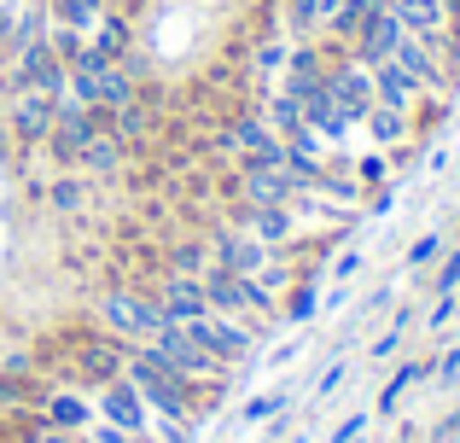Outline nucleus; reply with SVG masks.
<instances>
[{
    "instance_id": "nucleus-1",
    "label": "nucleus",
    "mask_w": 460,
    "mask_h": 443,
    "mask_svg": "<svg viewBox=\"0 0 460 443\" xmlns=\"http://www.w3.org/2000/svg\"><path fill=\"white\" fill-rule=\"evenodd\" d=\"M123 374L140 385V397H146L152 414H164V421H199V385H192L187 374H175L164 356H152L146 344H128Z\"/></svg>"
},
{
    "instance_id": "nucleus-2",
    "label": "nucleus",
    "mask_w": 460,
    "mask_h": 443,
    "mask_svg": "<svg viewBox=\"0 0 460 443\" xmlns=\"http://www.w3.org/2000/svg\"><path fill=\"white\" fill-rule=\"evenodd\" d=\"M100 327H105V332H117L123 344H146L152 332L164 327V309H157L152 286H128V280H117L111 292L100 297Z\"/></svg>"
},
{
    "instance_id": "nucleus-3",
    "label": "nucleus",
    "mask_w": 460,
    "mask_h": 443,
    "mask_svg": "<svg viewBox=\"0 0 460 443\" xmlns=\"http://www.w3.org/2000/svg\"><path fill=\"white\" fill-rule=\"evenodd\" d=\"M199 286H204V304H210V315H234V321H251L257 327L262 315H274V297L262 292V280L257 274H227V269H204L199 274Z\"/></svg>"
},
{
    "instance_id": "nucleus-4",
    "label": "nucleus",
    "mask_w": 460,
    "mask_h": 443,
    "mask_svg": "<svg viewBox=\"0 0 460 443\" xmlns=\"http://www.w3.org/2000/svg\"><path fill=\"white\" fill-rule=\"evenodd\" d=\"M100 135H105V111H88V105H76L65 93V100L53 105V135H47V158H53V170H76L82 152H88Z\"/></svg>"
},
{
    "instance_id": "nucleus-5",
    "label": "nucleus",
    "mask_w": 460,
    "mask_h": 443,
    "mask_svg": "<svg viewBox=\"0 0 460 443\" xmlns=\"http://www.w3.org/2000/svg\"><path fill=\"white\" fill-rule=\"evenodd\" d=\"M146 350L152 356H164L175 374H187L192 385H227V368L216 362V356H204L199 344H192V332L187 327H175V321H164V327L146 339Z\"/></svg>"
},
{
    "instance_id": "nucleus-6",
    "label": "nucleus",
    "mask_w": 460,
    "mask_h": 443,
    "mask_svg": "<svg viewBox=\"0 0 460 443\" xmlns=\"http://www.w3.org/2000/svg\"><path fill=\"white\" fill-rule=\"evenodd\" d=\"M192 344H199L204 356H216V362L234 374L239 362H251V344H257V327L251 321H234V315H204V321H192Z\"/></svg>"
},
{
    "instance_id": "nucleus-7",
    "label": "nucleus",
    "mask_w": 460,
    "mask_h": 443,
    "mask_svg": "<svg viewBox=\"0 0 460 443\" xmlns=\"http://www.w3.org/2000/svg\"><path fill=\"white\" fill-rule=\"evenodd\" d=\"M35 414H41L47 426H58V432H88V426L100 421V409H93V391L70 385V379H47L41 397H35Z\"/></svg>"
},
{
    "instance_id": "nucleus-8",
    "label": "nucleus",
    "mask_w": 460,
    "mask_h": 443,
    "mask_svg": "<svg viewBox=\"0 0 460 443\" xmlns=\"http://www.w3.org/2000/svg\"><path fill=\"white\" fill-rule=\"evenodd\" d=\"M93 409H100L105 426H123V432H135V438L152 432V409H146V397H140V385L128 374H117L111 385L93 391Z\"/></svg>"
},
{
    "instance_id": "nucleus-9",
    "label": "nucleus",
    "mask_w": 460,
    "mask_h": 443,
    "mask_svg": "<svg viewBox=\"0 0 460 443\" xmlns=\"http://www.w3.org/2000/svg\"><path fill=\"white\" fill-rule=\"evenodd\" d=\"M326 93H332V105L361 128V117H367V105H373V76H367V65H356L349 53H338L332 65H326Z\"/></svg>"
},
{
    "instance_id": "nucleus-10",
    "label": "nucleus",
    "mask_w": 460,
    "mask_h": 443,
    "mask_svg": "<svg viewBox=\"0 0 460 443\" xmlns=\"http://www.w3.org/2000/svg\"><path fill=\"white\" fill-rule=\"evenodd\" d=\"M152 297H157V309H164V321H175V327H192V321L210 315L204 286L192 280V274H157V280H152Z\"/></svg>"
},
{
    "instance_id": "nucleus-11",
    "label": "nucleus",
    "mask_w": 460,
    "mask_h": 443,
    "mask_svg": "<svg viewBox=\"0 0 460 443\" xmlns=\"http://www.w3.org/2000/svg\"><path fill=\"white\" fill-rule=\"evenodd\" d=\"M396 41H402V23H396V12L385 6V12H373V18L349 35V58L373 70V65H385V58L396 53Z\"/></svg>"
},
{
    "instance_id": "nucleus-12",
    "label": "nucleus",
    "mask_w": 460,
    "mask_h": 443,
    "mask_svg": "<svg viewBox=\"0 0 460 443\" xmlns=\"http://www.w3.org/2000/svg\"><path fill=\"white\" fill-rule=\"evenodd\" d=\"M227 187L239 193V205H292L297 199V182L286 170H234Z\"/></svg>"
},
{
    "instance_id": "nucleus-13",
    "label": "nucleus",
    "mask_w": 460,
    "mask_h": 443,
    "mask_svg": "<svg viewBox=\"0 0 460 443\" xmlns=\"http://www.w3.org/2000/svg\"><path fill=\"white\" fill-rule=\"evenodd\" d=\"M41 210H53L58 222H82L93 210V182L82 170H58L53 182H47V205Z\"/></svg>"
},
{
    "instance_id": "nucleus-14",
    "label": "nucleus",
    "mask_w": 460,
    "mask_h": 443,
    "mask_svg": "<svg viewBox=\"0 0 460 443\" xmlns=\"http://www.w3.org/2000/svg\"><path fill=\"white\" fill-rule=\"evenodd\" d=\"M367 76H373V105H391V111H408V117L426 105V88H420L408 70H396L391 58H385V65H373Z\"/></svg>"
},
{
    "instance_id": "nucleus-15",
    "label": "nucleus",
    "mask_w": 460,
    "mask_h": 443,
    "mask_svg": "<svg viewBox=\"0 0 460 443\" xmlns=\"http://www.w3.org/2000/svg\"><path fill=\"white\" fill-rule=\"evenodd\" d=\"M210 269V239L204 234H181V239H164L157 245V274H199Z\"/></svg>"
},
{
    "instance_id": "nucleus-16",
    "label": "nucleus",
    "mask_w": 460,
    "mask_h": 443,
    "mask_svg": "<svg viewBox=\"0 0 460 443\" xmlns=\"http://www.w3.org/2000/svg\"><path fill=\"white\" fill-rule=\"evenodd\" d=\"M76 170L88 175V182H123V170H128V146L111 135V128H105V135L93 140L88 152H82V164H76Z\"/></svg>"
},
{
    "instance_id": "nucleus-17",
    "label": "nucleus",
    "mask_w": 460,
    "mask_h": 443,
    "mask_svg": "<svg viewBox=\"0 0 460 443\" xmlns=\"http://www.w3.org/2000/svg\"><path fill=\"white\" fill-rule=\"evenodd\" d=\"M361 128H367V140L379 152H402L408 135H414V117H408V111H391V105H367Z\"/></svg>"
},
{
    "instance_id": "nucleus-18",
    "label": "nucleus",
    "mask_w": 460,
    "mask_h": 443,
    "mask_svg": "<svg viewBox=\"0 0 460 443\" xmlns=\"http://www.w3.org/2000/svg\"><path fill=\"white\" fill-rule=\"evenodd\" d=\"M88 41H93V53H100V58H135V47H140L135 41V23H128L117 6H105V18L93 23Z\"/></svg>"
},
{
    "instance_id": "nucleus-19",
    "label": "nucleus",
    "mask_w": 460,
    "mask_h": 443,
    "mask_svg": "<svg viewBox=\"0 0 460 443\" xmlns=\"http://www.w3.org/2000/svg\"><path fill=\"white\" fill-rule=\"evenodd\" d=\"M105 6H111V0H47V18H53L58 30H82V35H93V23L105 18Z\"/></svg>"
},
{
    "instance_id": "nucleus-20",
    "label": "nucleus",
    "mask_w": 460,
    "mask_h": 443,
    "mask_svg": "<svg viewBox=\"0 0 460 443\" xmlns=\"http://www.w3.org/2000/svg\"><path fill=\"white\" fill-rule=\"evenodd\" d=\"M349 175H356V187L361 193H373V187H385V175H391V158H385V152H367V158H349Z\"/></svg>"
},
{
    "instance_id": "nucleus-21",
    "label": "nucleus",
    "mask_w": 460,
    "mask_h": 443,
    "mask_svg": "<svg viewBox=\"0 0 460 443\" xmlns=\"http://www.w3.org/2000/svg\"><path fill=\"white\" fill-rule=\"evenodd\" d=\"M443 251V234H420L414 245H408V269H426V262H438Z\"/></svg>"
},
{
    "instance_id": "nucleus-22",
    "label": "nucleus",
    "mask_w": 460,
    "mask_h": 443,
    "mask_svg": "<svg viewBox=\"0 0 460 443\" xmlns=\"http://www.w3.org/2000/svg\"><path fill=\"white\" fill-rule=\"evenodd\" d=\"M402 332H408V315H396V327H391V332H385V339H379V344H373V350H367V356H373V362H391V356H396V344H402Z\"/></svg>"
},
{
    "instance_id": "nucleus-23",
    "label": "nucleus",
    "mask_w": 460,
    "mask_h": 443,
    "mask_svg": "<svg viewBox=\"0 0 460 443\" xmlns=\"http://www.w3.org/2000/svg\"><path fill=\"white\" fill-rule=\"evenodd\" d=\"M280 409H286V397H257V403H245V426H257V421H274Z\"/></svg>"
},
{
    "instance_id": "nucleus-24",
    "label": "nucleus",
    "mask_w": 460,
    "mask_h": 443,
    "mask_svg": "<svg viewBox=\"0 0 460 443\" xmlns=\"http://www.w3.org/2000/svg\"><path fill=\"white\" fill-rule=\"evenodd\" d=\"M449 315H460V292H443L438 297V309L426 315V327H449Z\"/></svg>"
},
{
    "instance_id": "nucleus-25",
    "label": "nucleus",
    "mask_w": 460,
    "mask_h": 443,
    "mask_svg": "<svg viewBox=\"0 0 460 443\" xmlns=\"http://www.w3.org/2000/svg\"><path fill=\"white\" fill-rule=\"evenodd\" d=\"M338 385H344V362H332V368H326L321 379H314V403H326V397H332Z\"/></svg>"
},
{
    "instance_id": "nucleus-26",
    "label": "nucleus",
    "mask_w": 460,
    "mask_h": 443,
    "mask_svg": "<svg viewBox=\"0 0 460 443\" xmlns=\"http://www.w3.org/2000/svg\"><path fill=\"white\" fill-rule=\"evenodd\" d=\"M438 292H460V245L449 251V262L438 269Z\"/></svg>"
},
{
    "instance_id": "nucleus-27",
    "label": "nucleus",
    "mask_w": 460,
    "mask_h": 443,
    "mask_svg": "<svg viewBox=\"0 0 460 443\" xmlns=\"http://www.w3.org/2000/svg\"><path fill=\"white\" fill-rule=\"evenodd\" d=\"M438 379H443V385H455V379H460V344H449V350L438 356Z\"/></svg>"
},
{
    "instance_id": "nucleus-28",
    "label": "nucleus",
    "mask_w": 460,
    "mask_h": 443,
    "mask_svg": "<svg viewBox=\"0 0 460 443\" xmlns=\"http://www.w3.org/2000/svg\"><path fill=\"white\" fill-rule=\"evenodd\" d=\"M455 245H460V222H455Z\"/></svg>"
},
{
    "instance_id": "nucleus-29",
    "label": "nucleus",
    "mask_w": 460,
    "mask_h": 443,
    "mask_svg": "<svg viewBox=\"0 0 460 443\" xmlns=\"http://www.w3.org/2000/svg\"><path fill=\"white\" fill-rule=\"evenodd\" d=\"M379 6H396V0H379Z\"/></svg>"
},
{
    "instance_id": "nucleus-30",
    "label": "nucleus",
    "mask_w": 460,
    "mask_h": 443,
    "mask_svg": "<svg viewBox=\"0 0 460 443\" xmlns=\"http://www.w3.org/2000/svg\"><path fill=\"white\" fill-rule=\"evenodd\" d=\"M391 443H402V438H391Z\"/></svg>"
}]
</instances>
